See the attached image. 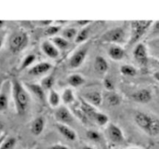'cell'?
I'll use <instances>...</instances> for the list:
<instances>
[{
	"label": "cell",
	"mask_w": 159,
	"mask_h": 149,
	"mask_svg": "<svg viewBox=\"0 0 159 149\" xmlns=\"http://www.w3.org/2000/svg\"><path fill=\"white\" fill-rule=\"evenodd\" d=\"M12 94L16 110L19 115H23L29 108L30 97L23 84L17 79L11 82Z\"/></svg>",
	"instance_id": "obj_1"
},
{
	"label": "cell",
	"mask_w": 159,
	"mask_h": 149,
	"mask_svg": "<svg viewBox=\"0 0 159 149\" xmlns=\"http://www.w3.org/2000/svg\"><path fill=\"white\" fill-rule=\"evenodd\" d=\"M154 22L152 20H134L130 22L131 33L129 44L133 45L138 43L141 37L150 29Z\"/></svg>",
	"instance_id": "obj_2"
},
{
	"label": "cell",
	"mask_w": 159,
	"mask_h": 149,
	"mask_svg": "<svg viewBox=\"0 0 159 149\" xmlns=\"http://www.w3.org/2000/svg\"><path fill=\"white\" fill-rule=\"evenodd\" d=\"M29 37L24 31H16L10 36L9 40V49L13 53H19L27 46Z\"/></svg>",
	"instance_id": "obj_3"
},
{
	"label": "cell",
	"mask_w": 159,
	"mask_h": 149,
	"mask_svg": "<svg viewBox=\"0 0 159 149\" xmlns=\"http://www.w3.org/2000/svg\"><path fill=\"white\" fill-rule=\"evenodd\" d=\"M125 30L123 27H115L110 29L101 37V40L105 43H115L117 45L125 39Z\"/></svg>",
	"instance_id": "obj_4"
},
{
	"label": "cell",
	"mask_w": 159,
	"mask_h": 149,
	"mask_svg": "<svg viewBox=\"0 0 159 149\" xmlns=\"http://www.w3.org/2000/svg\"><path fill=\"white\" fill-rule=\"evenodd\" d=\"M89 46H84L78 49L69 59V67L72 69L79 68L85 61L86 56L88 54Z\"/></svg>",
	"instance_id": "obj_5"
},
{
	"label": "cell",
	"mask_w": 159,
	"mask_h": 149,
	"mask_svg": "<svg viewBox=\"0 0 159 149\" xmlns=\"http://www.w3.org/2000/svg\"><path fill=\"white\" fill-rule=\"evenodd\" d=\"M133 57L141 66H147L148 63V53L144 43H139L136 45L133 51Z\"/></svg>",
	"instance_id": "obj_6"
},
{
	"label": "cell",
	"mask_w": 159,
	"mask_h": 149,
	"mask_svg": "<svg viewBox=\"0 0 159 149\" xmlns=\"http://www.w3.org/2000/svg\"><path fill=\"white\" fill-rule=\"evenodd\" d=\"M109 139L114 144H121L124 141V134L122 130L114 124H110L107 128Z\"/></svg>",
	"instance_id": "obj_7"
},
{
	"label": "cell",
	"mask_w": 159,
	"mask_h": 149,
	"mask_svg": "<svg viewBox=\"0 0 159 149\" xmlns=\"http://www.w3.org/2000/svg\"><path fill=\"white\" fill-rule=\"evenodd\" d=\"M55 118L57 123L68 125L74 120V116L69 110L65 106H59L55 111Z\"/></svg>",
	"instance_id": "obj_8"
},
{
	"label": "cell",
	"mask_w": 159,
	"mask_h": 149,
	"mask_svg": "<svg viewBox=\"0 0 159 149\" xmlns=\"http://www.w3.org/2000/svg\"><path fill=\"white\" fill-rule=\"evenodd\" d=\"M154 116L144 113V112H137L134 115V121L137 125L144 130V132H147L151 123H152V119Z\"/></svg>",
	"instance_id": "obj_9"
},
{
	"label": "cell",
	"mask_w": 159,
	"mask_h": 149,
	"mask_svg": "<svg viewBox=\"0 0 159 149\" xmlns=\"http://www.w3.org/2000/svg\"><path fill=\"white\" fill-rule=\"evenodd\" d=\"M52 68V65L49 62L43 61L31 67L28 70V74L34 76H40L48 73Z\"/></svg>",
	"instance_id": "obj_10"
},
{
	"label": "cell",
	"mask_w": 159,
	"mask_h": 149,
	"mask_svg": "<svg viewBox=\"0 0 159 149\" xmlns=\"http://www.w3.org/2000/svg\"><path fill=\"white\" fill-rule=\"evenodd\" d=\"M132 99L134 101L139 103H148L152 99V94L147 88H142V89L138 90L131 95Z\"/></svg>",
	"instance_id": "obj_11"
},
{
	"label": "cell",
	"mask_w": 159,
	"mask_h": 149,
	"mask_svg": "<svg viewBox=\"0 0 159 149\" xmlns=\"http://www.w3.org/2000/svg\"><path fill=\"white\" fill-rule=\"evenodd\" d=\"M41 49L43 52L50 58L55 59L60 55L59 50L51 40H44L41 43Z\"/></svg>",
	"instance_id": "obj_12"
},
{
	"label": "cell",
	"mask_w": 159,
	"mask_h": 149,
	"mask_svg": "<svg viewBox=\"0 0 159 149\" xmlns=\"http://www.w3.org/2000/svg\"><path fill=\"white\" fill-rule=\"evenodd\" d=\"M56 127H57V130H58L59 133L64 138L68 140V141H75L77 139V133H76V132L72 128H71L68 125L57 123L56 124Z\"/></svg>",
	"instance_id": "obj_13"
},
{
	"label": "cell",
	"mask_w": 159,
	"mask_h": 149,
	"mask_svg": "<svg viewBox=\"0 0 159 149\" xmlns=\"http://www.w3.org/2000/svg\"><path fill=\"white\" fill-rule=\"evenodd\" d=\"M83 99L96 108L100 106L102 103V96L98 91H92L86 93L83 96Z\"/></svg>",
	"instance_id": "obj_14"
},
{
	"label": "cell",
	"mask_w": 159,
	"mask_h": 149,
	"mask_svg": "<svg viewBox=\"0 0 159 149\" xmlns=\"http://www.w3.org/2000/svg\"><path fill=\"white\" fill-rule=\"evenodd\" d=\"M45 127V120L43 116L35 118L31 124V133L35 136H39L43 131Z\"/></svg>",
	"instance_id": "obj_15"
},
{
	"label": "cell",
	"mask_w": 159,
	"mask_h": 149,
	"mask_svg": "<svg viewBox=\"0 0 159 149\" xmlns=\"http://www.w3.org/2000/svg\"><path fill=\"white\" fill-rule=\"evenodd\" d=\"M80 100V109L82 110V111L85 113V115L89 118V120H93L95 115L98 112L96 107L87 102L83 98H81Z\"/></svg>",
	"instance_id": "obj_16"
},
{
	"label": "cell",
	"mask_w": 159,
	"mask_h": 149,
	"mask_svg": "<svg viewBox=\"0 0 159 149\" xmlns=\"http://www.w3.org/2000/svg\"><path fill=\"white\" fill-rule=\"evenodd\" d=\"M108 55L114 61H121L125 56V51L120 45H113L108 50Z\"/></svg>",
	"instance_id": "obj_17"
},
{
	"label": "cell",
	"mask_w": 159,
	"mask_h": 149,
	"mask_svg": "<svg viewBox=\"0 0 159 149\" xmlns=\"http://www.w3.org/2000/svg\"><path fill=\"white\" fill-rule=\"evenodd\" d=\"M94 68L99 74H106L109 69L108 62L102 56H97L94 61Z\"/></svg>",
	"instance_id": "obj_18"
},
{
	"label": "cell",
	"mask_w": 159,
	"mask_h": 149,
	"mask_svg": "<svg viewBox=\"0 0 159 149\" xmlns=\"http://www.w3.org/2000/svg\"><path fill=\"white\" fill-rule=\"evenodd\" d=\"M26 87L35 95L36 97L38 98L40 101H43L45 99V94H44V89L41 85L36 83H26Z\"/></svg>",
	"instance_id": "obj_19"
},
{
	"label": "cell",
	"mask_w": 159,
	"mask_h": 149,
	"mask_svg": "<svg viewBox=\"0 0 159 149\" xmlns=\"http://www.w3.org/2000/svg\"><path fill=\"white\" fill-rule=\"evenodd\" d=\"M51 41L57 47V49L62 50V51L68 49L70 46V41L60 36H55L52 37L51 39Z\"/></svg>",
	"instance_id": "obj_20"
},
{
	"label": "cell",
	"mask_w": 159,
	"mask_h": 149,
	"mask_svg": "<svg viewBox=\"0 0 159 149\" xmlns=\"http://www.w3.org/2000/svg\"><path fill=\"white\" fill-rule=\"evenodd\" d=\"M61 97L60 95L52 88L49 91V95H48V103L50 104L51 107H58L61 103Z\"/></svg>",
	"instance_id": "obj_21"
},
{
	"label": "cell",
	"mask_w": 159,
	"mask_h": 149,
	"mask_svg": "<svg viewBox=\"0 0 159 149\" xmlns=\"http://www.w3.org/2000/svg\"><path fill=\"white\" fill-rule=\"evenodd\" d=\"M85 80L83 76L79 74H72L68 78V82L71 87H79L85 83Z\"/></svg>",
	"instance_id": "obj_22"
},
{
	"label": "cell",
	"mask_w": 159,
	"mask_h": 149,
	"mask_svg": "<svg viewBox=\"0 0 159 149\" xmlns=\"http://www.w3.org/2000/svg\"><path fill=\"white\" fill-rule=\"evenodd\" d=\"M61 100L65 104H71L75 102V97L71 88H67L64 90L61 95Z\"/></svg>",
	"instance_id": "obj_23"
},
{
	"label": "cell",
	"mask_w": 159,
	"mask_h": 149,
	"mask_svg": "<svg viewBox=\"0 0 159 149\" xmlns=\"http://www.w3.org/2000/svg\"><path fill=\"white\" fill-rule=\"evenodd\" d=\"M146 133L152 137L157 136L159 134V119L156 117H153L152 123L149 126Z\"/></svg>",
	"instance_id": "obj_24"
},
{
	"label": "cell",
	"mask_w": 159,
	"mask_h": 149,
	"mask_svg": "<svg viewBox=\"0 0 159 149\" xmlns=\"http://www.w3.org/2000/svg\"><path fill=\"white\" fill-rule=\"evenodd\" d=\"M120 73L126 76H130L133 77L138 74V70L134 66L131 65H123L120 66Z\"/></svg>",
	"instance_id": "obj_25"
},
{
	"label": "cell",
	"mask_w": 159,
	"mask_h": 149,
	"mask_svg": "<svg viewBox=\"0 0 159 149\" xmlns=\"http://www.w3.org/2000/svg\"><path fill=\"white\" fill-rule=\"evenodd\" d=\"M9 106V97L7 92L4 89L3 85L0 90V111H5Z\"/></svg>",
	"instance_id": "obj_26"
},
{
	"label": "cell",
	"mask_w": 159,
	"mask_h": 149,
	"mask_svg": "<svg viewBox=\"0 0 159 149\" xmlns=\"http://www.w3.org/2000/svg\"><path fill=\"white\" fill-rule=\"evenodd\" d=\"M89 31L90 29L89 28V26L82 28L80 31L78 32L77 37H76L75 40V42L77 43H81L85 42L89 37Z\"/></svg>",
	"instance_id": "obj_27"
},
{
	"label": "cell",
	"mask_w": 159,
	"mask_h": 149,
	"mask_svg": "<svg viewBox=\"0 0 159 149\" xmlns=\"http://www.w3.org/2000/svg\"><path fill=\"white\" fill-rule=\"evenodd\" d=\"M79 31L74 27H68L66 29H63L61 33V37L68 40V41L72 40H75L76 37Z\"/></svg>",
	"instance_id": "obj_28"
},
{
	"label": "cell",
	"mask_w": 159,
	"mask_h": 149,
	"mask_svg": "<svg viewBox=\"0 0 159 149\" xmlns=\"http://www.w3.org/2000/svg\"><path fill=\"white\" fill-rule=\"evenodd\" d=\"M93 121H94L96 124H98L99 126H101V127H102V126H105L108 124L109 117L107 114H105V113L98 111L97 113H96V114L95 115Z\"/></svg>",
	"instance_id": "obj_29"
},
{
	"label": "cell",
	"mask_w": 159,
	"mask_h": 149,
	"mask_svg": "<svg viewBox=\"0 0 159 149\" xmlns=\"http://www.w3.org/2000/svg\"><path fill=\"white\" fill-rule=\"evenodd\" d=\"M107 102L111 106H116L120 104L121 99L118 94L113 92H110V94L107 96Z\"/></svg>",
	"instance_id": "obj_30"
},
{
	"label": "cell",
	"mask_w": 159,
	"mask_h": 149,
	"mask_svg": "<svg viewBox=\"0 0 159 149\" xmlns=\"http://www.w3.org/2000/svg\"><path fill=\"white\" fill-rule=\"evenodd\" d=\"M54 83V78L52 74L46 76L43 78L41 81V86L44 90H51L52 89V87Z\"/></svg>",
	"instance_id": "obj_31"
},
{
	"label": "cell",
	"mask_w": 159,
	"mask_h": 149,
	"mask_svg": "<svg viewBox=\"0 0 159 149\" xmlns=\"http://www.w3.org/2000/svg\"><path fill=\"white\" fill-rule=\"evenodd\" d=\"M35 60H36V56L34 55V54H28V55H26V57H25V58L23 60V61H22L21 65H20V71L29 68V67L30 66L34 61H35Z\"/></svg>",
	"instance_id": "obj_32"
},
{
	"label": "cell",
	"mask_w": 159,
	"mask_h": 149,
	"mask_svg": "<svg viewBox=\"0 0 159 149\" xmlns=\"http://www.w3.org/2000/svg\"><path fill=\"white\" fill-rule=\"evenodd\" d=\"M16 144V139L13 137H6L2 144L0 149H13Z\"/></svg>",
	"instance_id": "obj_33"
},
{
	"label": "cell",
	"mask_w": 159,
	"mask_h": 149,
	"mask_svg": "<svg viewBox=\"0 0 159 149\" xmlns=\"http://www.w3.org/2000/svg\"><path fill=\"white\" fill-rule=\"evenodd\" d=\"M61 29V27L57 25H51V26H48V28L45 30L44 34L45 35L48 36V37H55L56 34L60 31V29Z\"/></svg>",
	"instance_id": "obj_34"
},
{
	"label": "cell",
	"mask_w": 159,
	"mask_h": 149,
	"mask_svg": "<svg viewBox=\"0 0 159 149\" xmlns=\"http://www.w3.org/2000/svg\"><path fill=\"white\" fill-rule=\"evenodd\" d=\"M86 136L90 141H95V142L99 141L101 139V135L99 134V133H98L96 130H89L88 131L86 132Z\"/></svg>",
	"instance_id": "obj_35"
},
{
	"label": "cell",
	"mask_w": 159,
	"mask_h": 149,
	"mask_svg": "<svg viewBox=\"0 0 159 149\" xmlns=\"http://www.w3.org/2000/svg\"><path fill=\"white\" fill-rule=\"evenodd\" d=\"M103 84L107 90H108L109 92L113 91V89H114V84H113V81L111 79H109V78H106L103 81Z\"/></svg>",
	"instance_id": "obj_36"
},
{
	"label": "cell",
	"mask_w": 159,
	"mask_h": 149,
	"mask_svg": "<svg viewBox=\"0 0 159 149\" xmlns=\"http://www.w3.org/2000/svg\"><path fill=\"white\" fill-rule=\"evenodd\" d=\"M76 23H77V24L79 26H82V27H85V26H88L92 23V21H89V20H79Z\"/></svg>",
	"instance_id": "obj_37"
},
{
	"label": "cell",
	"mask_w": 159,
	"mask_h": 149,
	"mask_svg": "<svg viewBox=\"0 0 159 149\" xmlns=\"http://www.w3.org/2000/svg\"><path fill=\"white\" fill-rule=\"evenodd\" d=\"M49 149H69V147L66 145H64V144H57L51 146Z\"/></svg>",
	"instance_id": "obj_38"
},
{
	"label": "cell",
	"mask_w": 159,
	"mask_h": 149,
	"mask_svg": "<svg viewBox=\"0 0 159 149\" xmlns=\"http://www.w3.org/2000/svg\"><path fill=\"white\" fill-rule=\"evenodd\" d=\"M54 23L53 21L51 20H43V21H39L38 23H40V26H50L52 25V23Z\"/></svg>",
	"instance_id": "obj_39"
},
{
	"label": "cell",
	"mask_w": 159,
	"mask_h": 149,
	"mask_svg": "<svg viewBox=\"0 0 159 149\" xmlns=\"http://www.w3.org/2000/svg\"><path fill=\"white\" fill-rule=\"evenodd\" d=\"M6 133H2V134L0 135V147H1V145H2V142L3 141H4V140L6 139Z\"/></svg>",
	"instance_id": "obj_40"
},
{
	"label": "cell",
	"mask_w": 159,
	"mask_h": 149,
	"mask_svg": "<svg viewBox=\"0 0 159 149\" xmlns=\"http://www.w3.org/2000/svg\"><path fill=\"white\" fill-rule=\"evenodd\" d=\"M153 76H154V78H155V80H157L158 82H159V71H155V72L154 73Z\"/></svg>",
	"instance_id": "obj_41"
},
{
	"label": "cell",
	"mask_w": 159,
	"mask_h": 149,
	"mask_svg": "<svg viewBox=\"0 0 159 149\" xmlns=\"http://www.w3.org/2000/svg\"><path fill=\"white\" fill-rule=\"evenodd\" d=\"M82 149H96V148L91 147V146H84V147H82Z\"/></svg>",
	"instance_id": "obj_42"
},
{
	"label": "cell",
	"mask_w": 159,
	"mask_h": 149,
	"mask_svg": "<svg viewBox=\"0 0 159 149\" xmlns=\"http://www.w3.org/2000/svg\"><path fill=\"white\" fill-rule=\"evenodd\" d=\"M2 43H3V37H2V36H0V49H1Z\"/></svg>",
	"instance_id": "obj_43"
},
{
	"label": "cell",
	"mask_w": 159,
	"mask_h": 149,
	"mask_svg": "<svg viewBox=\"0 0 159 149\" xmlns=\"http://www.w3.org/2000/svg\"><path fill=\"white\" fill-rule=\"evenodd\" d=\"M3 83H4V82H3V79H1V78H0V90H1L2 87Z\"/></svg>",
	"instance_id": "obj_44"
},
{
	"label": "cell",
	"mask_w": 159,
	"mask_h": 149,
	"mask_svg": "<svg viewBox=\"0 0 159 149\" xmlns=\"http://www.w3.org/2000/svg\"><path fill=\"white\" fill-rule=\"evenodd\" d=\"M4 24H5V21H3V20H0V29L2 28V26H4Z\"/></svg>",
	"instance_id": "obj_45"
},
{
	"label": "cell",
	"mask_w": 159,
	"mask_h": 149,
	"mask_svg": "<svg viewBox=\"0 0 159 149\" xmlns=\"http://www.w3.org/2000/svg\"><path fill=\"white\" fill-rule=\"evenodd\" d=\"M3 127H4V126H3V124L1 122V121H0V131H1V130H2Z\"/></svg>",
	"instance_id": "obj_46"
},
{
	"label": "cell",
	"mask_w": 159,
	"mask_h": 149,
	"mask_svg": "<svg viewBox=\"0 0 159 149\" xmlns=\"http://www.w3.org/2000/svg\"><path fill=\"white\" fill-rule=\"evenodd\" d=\"M127 149H142L141 147H129Z\"/></svg>",
	"instance_id": "obj_47"
},
{
	"label": "cell",
	"mask_w": 159,
	"mask_h": 149,
	"mask_svg": "<svg viewBox=\"0 0 159 149\" xmlns=\"http://www.w3.org/2000/svg\"><path fill=\"white\" fill-rule=\"evenodd\" d=\"M2 132H0V135H1V134H2Z\"/></svg>",
	"instance_id": "obj_48"
}]
</instances>
